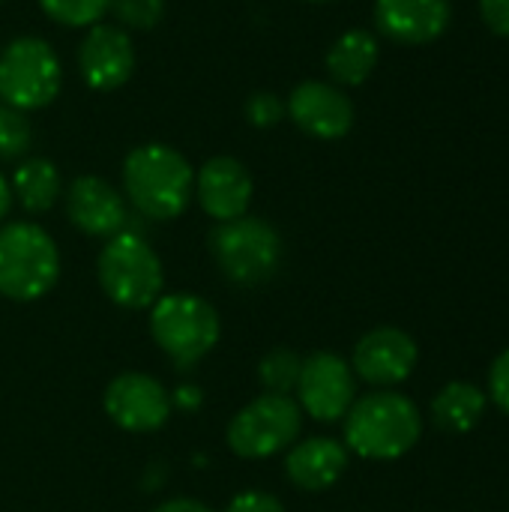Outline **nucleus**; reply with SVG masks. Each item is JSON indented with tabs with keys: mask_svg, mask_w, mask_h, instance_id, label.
<instances>
[{
	"mask_svg": "<svg viewBox=\"0 0 509 512\" xmlns=\"http://www.w3.org/2000/svg\"><path fill=\"white\" fill-rule=\"evenodd\" d=\"M345 465H348V450L339 441L309 438V441H300L288 453L285 471L297 489L321 492V489H330L345 474Z\"/></svg>",
	"mask_w": 509,
	"mask_h": 512,
	"instance_id": "nucleus-17",
	"label": "nucleus"
},
{
	"mask_svg": "<svg viewBox=\"0 0 509 512\" xmlns=\"http://www.w3.org/2000/svg\"><path fill=\"white\" fill-rule=\"evenodd\" d=\"M135 72V45L120 24L96 21L78 45V75L90 90L111 93Z\"/></svg>",
	"mask_w": 509,
	"mask_h": 512,
	"instance_id": "nucleus-9",
	"label": "nucleus"
},
{
	"mask_svg": "<svg viewBox=\"0 0 509 512\" xmlns=\"http://www.w3.org/2000/svg\"><path fill=\"white\" fill-rule=\"evenodd\" d=\"M63 66L57 51L42 36H18L0 48V102L24 114L57 99Z\"/></svg>",
	"mask_w": 509,
	"mask_h": 512,
	"instance_id": "nucleus-5",
	"label": "nucleus"
},
{
	"mask_svg": "<svg viewBox=\"0 0 509 512\" xmlns=\"http://www.w3.org/2000/svg\"><path fill=\"white\" fill-rule=\"evenodd\" d=\"M243 114L255 129H270L285 117V99H279L273 90H255L243 102Z\"/></svg>",
	"mask_w": 509,
	"mask_h": 512,
	"instance_id": "nucleus-25",
	"label": "nucleus"
},
{
	"mask_svg": "<svg viewBox=\"0 0 509 512\" xmlns=\"http://www.w3.org/2000/svg\"><path fill=\"white\" fill-rule=\"evenodd\" d=\"M99 285L123 309H147L162 294V261L138 234L120 231L99 252Z\"/></svg>",
	"mask_w": 509,
	"mask_h": 512,
	"instance_id": "nucleus-6",
	"label": "nucleus"
},
{
	"mask_svg": "<svg viewBox=\"0 0 509 512\" xmlns=\"http://www.w3.org/2000/svg\"><path fill=\"white\" fill-rule=\"evenodd\" d=\"M0 3H3V0H0Z\"/></svg>",
	"mask_w": 509,
	"mask_h": 512,
	"instance_id": "nucleus-33",
	"label": "nucleus"
},
{
	"mask_svg": "<svg viewBox=\"0 0 509 512\" xmlns=\"http://www.w3.org/2000/svg\"><path fill=\"white\" fill-rule=\"evenodd\" d=\"M486 414V393L474 384L453 381L432 399V420L441 432L465 435Z\"/></svg>",
	"mask_w": 509,
	"mask_h": 512,
	"instance_id": "nucleus-19",
	"label": "nucleus"
},
{
	"mask_svg": "<svg viewBox=\"0 0 509 512\" xmlns=\"http://www.w3.org/2000/svg\"><path fill=\"white\" fill-rule=\"evenodd\" d=\"M210 252L228 282L252 288L276 276L282 264V237L270 222L240 216L219 222L210 231Z\"/></svg>",
	"mask_w": 509,
	"mask_h": 512,
	"instance_id": "nucleus-4",
	"label": "nucleus"
},
{
	"mask_svg": "<svg viewBox=\"0 0 509 512\" xmlns=\"http://www.w3.org/2000/svg\"><path fill=\"white\" fill-rule=\"evenodd\" d=\"M306 3H330V0H306Z\"/></svg>",
	"mask_w": 509,
	"mask_h": 512,
	"instance_id": "nucleus-32",
	"label": "nucleus"
},
{
	"mask_svg": "<svg viewBox=\"0 0 509 512\" xmlns=\"http://www.w3.org/2000/svg\"><path fill=\"white\" fill-rule=\"evenodd\" d=\"M489 393L495 399V405L509 417V351H504L489 372Z\"/></svg>",
	"mask_w": 509,
	"mask_h": 512,
	"instance_id": "nucleus-26",
	"label": "nucleus"
},
{
	"mask_svg": "<svg viewBox=\"0 0 509 512\" xmlns=\"http://www.w3.org/2000/svg\"><path fill=\"white\" fill-rule=\"evenodd\" d=\"M252 174L234 156H213L195 174V198L201 210L216 222L246 216L252 201Z\"/></svg>",
	"mask_w": 509,
	"mask_h": 512,
	"instance_id": "nucleus-13",
	"label": "nucleus"
},
{
	"mask_svg": "<svg viewBox=\"0 0 509 512\" xmlns=\"http://www.w3.org/2000/svg\"><path fill=\"white\" fill-rule=\"evenodd\" d=\"M9 186H12V195L18 198V204L36 216L51 210L54 201L60 198V189H63L57 165L51 159H42V156L21 159Z\"/></svg>",
	"mask_w": 509,
	"mask_h": 512,
	"instance_id": "nucleus-20",
	"label": "nucleus"
},
{
	"mask_svg": "<svg viewBox=\"0 0 509 512\" xmlns=\"http://www.w3.org/2000/svg\"><path fill=\"white\" fill-rule=\"evenodd\" d=\"M33 144L30 117L12 105L0 102V162H21Z\"/></svg>",
	"mask_w": 509,
	"mask_h": 512,
	"instance_id": "nucleus-22",
	"label": "nucleus"
},
{
	"mask_svg": "<svg viewBox=\"0 0 509 512\" xmlns=\"http://www.w3.org/2000/svg\"><path fill=\"white\" fill-rule=\"evenodd\" d=\"M60 276V252L45 228L9 222L0 228V294L18 303L45 297Z\"/></svg>",
	"mask_w": 509,
	"mask_h": 512,
	"instance_id": "nucleus-3",
	"label": "nucleus"
},
{
	"mask_svg": "<svg viewBox=\"0 0 509 512\" xmlns=\"http://www.w3.org/2000/svg\"><path fill=\"white\" fill-rule=\"evenodd\" d=\"M285 114L294 126L318 141H339L354 126L351 96L330 81H300L285 99Z\"/></svg>",
	"mask_w": 509,
	"mask_h": 512,
	"instance_id": "nucleus-10",
	"label": "nucleus"
},
{
	"mask_svg": "<svg viewBox=\"0 0 509 512\" xmlns=\"http://www.w3.org/2000/svg\"><path fill=\"white\" fill-rule=\"evenodd\" d=\"M303 414L288 396L264 393L249 402L228 426V447L243 459H267L291 447L300 435Z\"/></svg>",
	"mask_w": 509,
	"mask_h": 512,
	"instance_id": "nucleus-8",
	"label": "nucleus"
},
{
	"mask_svg": "<svg viewBox=\"0 0 509 512\" xmlns=\"http://www.w3.org/2000/svg\"><path fill=\"white\" fill-rule=\"evenodd\" d=\"M225 512H285V507L273 498V495H261V492H246L237 495Z\"/></svg>",
	"mask_w": 509,
	"mask_h": 512,
	"instance_id": "nucleus-28",
	"label": "nucleus"
},
{
	"mask_svg": "<svg viewBox=\"0 0 509 512\" xmlns=\"http://www.w3.org/2000/svg\"><path fill=\"white\" fill-rule=\"evenodd\" d=\"M378 57H381V45H378L375 33L354 27V30H345L330 45L327 72H330L336 87H360L375 72Z\"/></svg>",
	"mask_w": 509,
	"mask_h": 512,
	"instance_id": "nucleus-18",
	"label": "nucleus"
},
{
	"mask_svg": "<svg viewBox=\"0 0 509 512\" xmlns=\"http://www.w3.org/2000/svg\"><path fill=\"white\" fill-rule=\"evenodd\" d=\"M66 216L78 231L111 240L126 228L129 210L123 195L108 180L84 174L75 177L66 189Z\"/></svg>",
	"mask_w": 509,
	"mask_h": 512,
	"instance_id": "nucleus-14",
	"label": "nucleus"
},
{
	"mask_svg": "<svg viewBox=\"0 0 509 512\" xmlns=\"http://www.w3.org/2000/svg\"><path fill=\"white\" fill-rule=\"evenodd\" d=\"M300 369H303V360L294 354V351H285V348H276L270 351L261 366H258V381L267 393L273 396H288L297 381H300Z\"/></svg>",
	"mask_w": 509,
	"mask_h": 512,
	"instance_id": "nucleus-21",
	"label": "nucleus"
},
{
	"mask_svg": "<svg viewBox=\"0 0 509 512\" xmlns=\"http://www.w3.org/2000/svg\"><path fill=\"white\" fill-rule=\"evenodd\" d=\"M423 432L417 405L402 393H369L345 414V444L363 459H399Z\"/></svg>",
	"mask_w": 509,
	"mask_h": 512,
	"instance_id": "nucleus-2",
	"label": "nucleus"
},
{
	"mask_svg": "<svg viewBox=\"0 0 509 512\" xmlns=\"http://www.w3.org/2000/svg\"><path fill=\"white\" fill-rule=\"evenodd\" d=\"M156 512H210L204 504H198V501H189V498H177V501H168V504H162Z\"/></svg>",
	"mask_w": 509,
	"mask_h": 512,
	"instance_id": "nucleus-29",
	"label": "nucleus"
},
{
	"mask_svg": "<svg viewBox=\"0 0 509 512\" xmlns=\"http://www.w3.org/2000/svg\"><path fill=\"white\" fill-rule=\"evenodd\" d=\"M9 207H12V186H9V180L3 177V171H0V219L9 213Z\"/></svg>",
	"mask_w": 509,
	"mask_h": 512,
	"instance_id": "nucleus-31",
	"label": "nucleus"
},
{
	"mask_svg": "<svg viewBox=\"0 0 509 512\" xmlns=\"http://www.w3.org/2000/svg\"><path fill=\"white\" fill-rule=\"evenodd\" d=\"M417 366V345L405 330L378 327L354 348V372L372 387L402 384Z\"/></svg>",
	"mask_w": 509,
	"mask_h": 512,
	"instance_id": "nucleus-15",
	"label": "nucleus"
},
{
	"mask_svg": "<svg viewBox=\"0 0 509 512\" xmlns=\"http://www.w3.org/2000/svg\"><path fill=\"white\" fill-rule=\"evenodd\" d=\"M150 333L180 369H189L219 342V315L195 294H168L153 303Z\"/></svg>",
	"mask_w": 509,
	"mask_h": 512,
	"instance_id": "nucleus-7",
	"label": "nucleus"
},
{
	"mask_svg": "<svg viewBox=\"0 0 509 512\" xmlns=\"http://www.w3.org/2000/svg\"><path fill=\"white\" fill-rule=\"evenodd\" d=\"M105 411L126 432H153L168 420L171 399L156 378L126 372L108 384Z\"/></svg>",
	"mask_w": 509,
	"mask_h": 512,
	"instance_id": "nucleus-12",
	"label": "nucleus"
},
{
	"mask_svg": "<svg viewBox=\"0 0 509 512\" xmlns=\"http://www.w3.org/2000/svg\"><path fill=\"white\" fill-rule=\"evenodd\" d=\"M108 12L123 30H153L165 18V0H111Z\"/></svg>",
	"mask_w": 509,
	"mask_h": 512,
	"instance_id": "nucleus-24",
	"label": "nucleus"
},
{
	"mask_svg": "<svg viewBox=\"0 0 509 512\" xmlns=\"http://www.w3.org/2000/svg\"><path fill=\"white\" fill-rule=\"evenodd\" d=\"M297 393L309 417L321 423H333L345 417L348 408L354 405V393H357L354 372L336 354H324V351L312 354L309 360H303Z\"/></svg>",
	"mask_w": 509,
	"mask_h": 512,
	"instance_id": "nucleus-11",
	"label": "nucleus"
},
{
	"mask_svg": "<svg viewBox=\"0 0 509 512\" xmlns=\"http://www.w3.org/2000/svg\"><path fill=\"white\" fill-rule=\"evenodd\" d=\"M480 15L492 33L509 39V0H480Z\"/></svg>",
	"mask_w": 509,
	"mask_h": 512,
	"instance_id": "nucleus-27",
	"label": "nucleus"
},
{
	"mask_svg": "<svg viewBox=\"0 0 509 512\" xmlns=\"http://www.w3.org/2000/svg\"><path fill=\"white\" fill-rule=\"evenodd\" d=\"M111 0H39L42 12L63 27H93L108 12Z\"/></svg>",
	"mask_w": 509,
	"mask_h": 512,
	"instance_id": "nucleus-23",
	"label": "nucleus"
},
{
	"mask_svg": "<svg viewBox=\"0 0 509 512\" xmlns=\"http://www.w3.org/2000/svg\"><path fill=\"white\" fill-rule=\"evenodd\" d=\"M123 189L132 207L156 222L177 219L195 195V171L168 144H141L123 159Z\"/></svg>",
	"mask_w": 509,
	"mask_h": 512,
	"instance_id": "nucleus-1",
	"label": "nucleus"
},
{
	"mask_svg": "<svg viewBox=\"0 0 509 512\" xmlns=\"http://www.w3.org/2000/svg\"><path fill=\"white\" fill-rule=\"evenodd\" d=\"M174 399H177V402H180L183 408H195V405L201 402V393H198L195 387H180Z\"/></svg>",
	"mask_w": 509,
	"mask_h": 512,
	"instance_id": "nucleus-30",
	"label": "nucleus"
},
{
	"mask_svg": "<svg viewBox=\"0 0 509 512\" xmlns=\"http://www.w3.org/2000/svg\"><path fill=\"white\" fill-rule=\"evenodd\" d=\"M450 0H375V27L399 45H429L450 27Z\"/></svg>",
	"mask_w": 509,
	"mask_h": 512,
	"instance_id": "nucleus-16",
	"label": "nucleus"
}]
</instances>
